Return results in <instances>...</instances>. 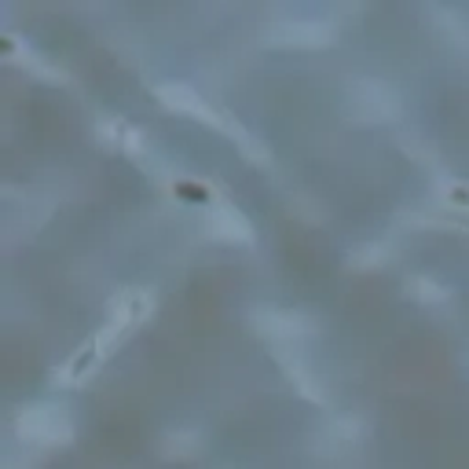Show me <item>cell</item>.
Returning <instances> with one entry per match:
<instances>
[{"mask_svg": "<svg viewBox=\"0 0 469 469\" xmlns=\"http://www.w3.org/2000/svg\"><path fill=\"white\" fill-rule=\"evenodd\" d=\"M348 107L363 122H392V114L400 111V103H396V95L385 85H359L348 95Z\"/></svg>", "mask_w": 469, "mask_h": 469, "instance_id": "obj_1", "label": "cell"}, {"mask_svg": "<svg viewBox=\"0 0 469 469\" xmlns=\"http://www.w3.org/2000/svg\"><path fill=\"white\" fill-rule=\"evenodd\" d=\"M158 95L169 103L173 111H184V114H202V118H213V111H210V103H205L194 88H187V85H162L158 88Z\"/></svg>", "mask_w": 469, "mask_h": 469, "instance_id": "obj_3", "label": "cell"}, {"mask_svg": "<svg viewBox=\"0 0 469 469\" xmlns=\"http://www.w3.org/2000/svg\"><path fill=\"white\" fill-rule=\"evenodd\" d=\"M19 433L51 444V440H63V437L70 433V422L63 419L56 407H30L23 419H19Z\"/></svg>", "mask_w": 469, "mask_h": 469, "instance_id": "obj_2", "label": "cell"}, {"mask_svg": "<svg viewBox=\"0 0 469 469\" xmlns=\"http://www.w3.org/2000/svg\"><path fill=\"white\" fill-rule=\"evenodd\" d=\"M210 224H213V231H217L221 239H239V242L249 239V224H246L235 210H217V213L210 217Z\"/></svg>", "mask_w": 469, "mask_h": 469, "instance_id": "obj_4", "label": "cell"}, {"mask_svg": "<svg viewBox=\"0 0 469 469\" xmlns=\"http://www.w3.org/2000/svg\"><path fill=\"white\" fill-rule=\"evenodd\" d=\"M283 44H323L327 41V30L323 26H311V23H293L279 33Z\"/></svg>", "mask_w": 469, "mask_h": 469, "instance_id": "obj_5", "label": "cell"}]
</instances>
